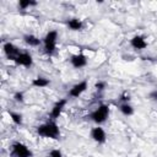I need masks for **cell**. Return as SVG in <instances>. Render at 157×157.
Segmentation results:
<instances>
[{
	"instance_id": "7402d4cb",
	"label": "cell",
	"mask_w": 157,
	"mask_h": 157,
	"mask_svg": "<svg viewBox=\"0 0 157 157\" xmlns=\"http://www.w3.org/2000/svg\"><path fill=\"white\" fill-rule=\"evenodd\" d=\"M150 98L157 102V91H152V92L150 93Z\"/></svg>"
},
{
	"instance_id": "e0dca14e",
	"label": "cell",
	"mask_w": 157,
	"mask_h": 157,
	"mask_svg": "<svg viewBox=\"0 0 157 157\" xmlns=\"http://www.w3.org/2000/svg\"><path fill=\"white\" fill-rule=\"evenodd\" d=\"M9 114H10V117H11V119H12V121L15 124H17V125L22 124V115L21 114L15 113V112H9Z\"/></svg>"
},
{
	"instance_id": "7a4b0ae2",
	"label": "cell",
	"mask_w": 157,
	"mask_h": 157,
	"mask_svg": "<svg viewBox=\"0 0 157 157\" xmlns=\"http://www.w3.org/2000/svg\"><path fill=\"white\" fill-rule=\"evenodd\" d=\"M108 115H109V107H108L107 104H102V105H99L94 112L91 113L90 118H91L94 123L102 124V123H104V121L107 120Z\"/></svg>"
},
{
	"instance_id": "7c38bea8",
	"label": "cell",
	"mask_w": 157,
	"mask_h": 157,
	"mask_svg": "<svg viewBox=\"0 0 157 157\" xmlns=\"http://www.w3.org/2000/svg\"><path fill=\"white\" fill-rule=\"evenodd\" d=\"M23 40H25L28 45H31V47H37V45L40 44V39L37 38V37L33 36V34H26V36L23 37Z\"/></svg>"
},
{
	"instance_id": "ba28073f",
	"label": "cell",
	"mask_w": 157,
	"mask_h": 157,
	"mask_svg": "<svg viewBox=\"0 0 157 157\" xmlns=\"http://www.w3.org/2000/svg\"><path fill=\"white\" fill-rule=\"evenodd\" d=\"M87 88V81H81L78 83H76L69 92L70 97H74V98H77L78 96H81V93H83Z\"/></svg>"
},
{
	"instance_id": "8fae6325",
	"label": "cell",
	"mask_w": 157,
	"mask_h": 157,
	"mask_svg": "<svg viewBox=\"0 0 157 157\" xmlns=\"http://www.w3.org/2000/svg\"><path fill=\"white\" fill-rule=\"evenodd\" d=\"M130 43H131V47L135 48V49H145L147 47V43L145 42L144 37H141V36L132 37V39H131Z\"/></svg>"
},
{
	"instance_id": "5b68a950",
	"label": "cell",
	"mask_w": 157,
	"mask_h": 157,
	"mask_svg": "<svg viewBox=\"0 0 157 157\" xmlns=\"http://www.w3.org/2000/svg\"><path fill=\"white\" fill-rule=\"evenodd\" d=\"M4 52H5L6 56H7V59L13 60V61H15L16 58L21 54L20 50H18V48H17L16 45H13L12 43H10V42H7V43L4 44Z\"/></svg>"
},
{
	"instance_id": "5bb4252c",
	"label": "cell",
	"mask_w": 157,
	"mask_h": 157,
	"mask_svg": "<svg viewBox=\"0 0 157 157\" xmlns=\"http://www.w3.org/2000/svg\"><path fill=\"white\" fill-rule=\"evenodd\" d=\"M69 27L72 29V31H80L82 28V22L78 20V18H71L69 22H67Z\"/></svg>"
},
{
	"instance_id": "9a60e30c",
	"label": "cell",
	"mask_w": 157,
	"mask_h": 157,
	"mask_svg": "<svg viewBox=\"0 0 157 157\" xmlns=\"http://www.w3.org/2000/svg\"><path fill=\"white\" fill-rule=\"evenodd\" d=\"M119 109H120V112H121L124 115H126V117H129V115H131V114L134 113V108H132L129 103H123V104L119 107Z\"/></svg>"
},
{
	"instance_id": "8992f818",
	"label": "cell",
	"mask_w": 157,
	"mask_h": 157,
	"mask_svg": "<svg viewBox=\"0 0 157 157\" xmlns=\"http://www.w3.org/2000/svg\"><path fill=\"white\" fill-rule=\"evenodd\" d=\"M91 137H92L93 141H96V142H98V144L105 142V139H107L104 130H103L102 128H99V126L93 128V129L91 130Z\"/></svg>"
},
{
	"instance_id": "6da1fadb",
	"label": "cell",
	"mask_w": 157,
	"mask_h": 157,
	"mask_svg": "<svg viewBox=\"0 0 157 157\" xmlns=\"http://www.w3.org/2000/svg\"><path fill=\"white\" fill-rule=\"evenodd\" d=\"M37 132L39 136H43V137H50V139H58L60 136V131H59V128L58 125L52 120V121H48L45 124H42L38 126L37 129Z\"/></svg>"
},
{
	"instance_id": "ac0fdd59",
	"label": "cell",
	"mask_w": 157,
	"mask_h": 157,
	"mask_svg": "<svg viewBox=\"0 0 157 157\" xmlns=\"http://www.w3.org/2000/svg\"><path fill=\"white\" fill-rule=\"evenodd\" d=\"M48 157H63V155H61L60 150H52V151L49 152Z\"/></svg>"
},
{
	"instance_id": "9c48e42d",
	"label": "cell",
	"mask_w": 157,
	"mask_h": 157,
	"mask_svg": "<svg viewBox=\"0 0 157 157\" xmlns=\"http://www.w3.org/2000/svg\"><path fill=\"white\" fill-rule=\"evenodd\" d=\"M66 102H67V99H66V98H63V99H59V101L54 104V107H53V109H52V113H50V118H52L53 120L56 119V118H59V115L61 114V110H63V108L65 107Z\"/></svg>"
},
{
	"instance_id": "3957f363",
	"label": "cell",
	"mask_w": 157,
	"mask_h": 157,
	"mask_svg": "<svg viewBox=\"0 0 157 157\" xmlns=\"http://www.w3.org/2000/svg\"><path fill=\"white\" fill-rule=\"evenodd\" d=\"M56 38H58V33L55 31H49L44 39H43V43H44V50L47 54L52 55L55 50V44H56Z\"/></svg>"
},
{
	"instance_id": "4fadbf2b",
	"label": "cell",
	"mask_w": 157,
	"mask_h": 157,
	"mask_svg": "<svg viewBox=\"0 0 157 157\" xmlns=\"http://www.w3.org/2000/svg\"><path fill=\"white\" fill-rule=\"evenodd\" d=\"M49 80L48 78H44V77H36L33 81H32V85L34 87H45L49 85Z\"/></svg>"
},
{
	"instance_id": "ffe728a7",
	"label": "cell",
	"mask_w": 157,
	"mask_h": 157,
	"mask_svg": "<svg viewBox=\"0 0 157 157\" xmlns=\"http://www.w3.org/2000/svg\"><path fill=\"white\" fill-rule=\"evenodd\" d=\"M13 98L16 102H23V93L22 92H16L13 94Z\"/></svg>"
},
{
	"instance_id": "44dd1931",
	"label": "cell",
	"mask_w": 157,
	"mask_h": 157,
	"mask_svg": "<svg viewBox=\"0 0 157 157\" xmlns=\"http://www.w3.org/2000/svg\"><path fill=\"white\" fill-rule=\"evenodd\" d=\"M129 99H130V96H129L126 92H124V93L120 96V101H123V102H125V103H128Z\"/></svg>"
},
{
	"instance_id": "d6986e66",
	"label": "cell",
	"mask_w": 157,
	"mask_h": 157,
	"mask_svg": "<svg viewBox=\"0 0 157 157\" xmlns=\"http://www.w3.org/2000/svg\"><path fill=\"white\" fill-rule=\"evenodd\" d=\"M94 87H96L97 91H103V90L105 88V82H104V81H98V82L94 85Z\"/></svg>"
},
{
	"instance_id": "52a82bcc",
	"label": "cell",
	"mask_w": 157,
	"mask_h": 157,
	"mask_svg": "<svg viewBox=\"0 0 157 157\" xmlns=\"http://www.w3.org/2000/svg\"><path fill=\"white\" fill-rule=\"evenodd\" d=\"M15 63H16L17 65H22V66H25V67H31L32 64H33V59H32V56H31L28 53H21V54L16 58Z\"/></svg>"
},
{
	"instance_id": "277c9868",
	"label": "cell",
	"mask_w": 157,
	"mask_h": 157,
	"mask_svg": "<svg viewBox=\"0 0 157 157\" xmlns=\"http://www.w3.org/2000/svg\"><path fill=\"white\" fill-rule=\"evenodd\" d=\"M12 150H11V156L12 157H32L33 153L32 151L23 144L21 142H15L12 144Z\"/></svg>"
},
{
	"instance_id": "2e32d148",
	"label": "cell",
	"mask_w": 157,
	"mask_h": 157,
	"mask_svg": "<svg viewBox=\"0 0 157 157\" xmlns=\"http://www.w3.org/2000/svg\"><path fill=\"white\" fill-rule=\"evenodd\" d=\"M36 5H37V2L36 1H31V0H20V2H18V7L21 10H25V9L29 7V6H36Z\"/></svg>"
},
{
	"instance_id": "30bf717a",
	"label": "cell",
	"mask_w": 157,
	"mask_h": 157,
	"mask_svg": "<svg viewBox=\"0 0 157 157\" xmlns=\"http://www.w3.org/2000/svg\"><path fill=\"white\" fill-rule=\"evenodd\" d=\"M70 61H71V65H72L74 67L80 69V67L86 66V64H87V58H86L83 54H75V55L71 56Z\"/></svg>"
}]
</instances>
